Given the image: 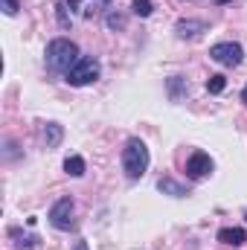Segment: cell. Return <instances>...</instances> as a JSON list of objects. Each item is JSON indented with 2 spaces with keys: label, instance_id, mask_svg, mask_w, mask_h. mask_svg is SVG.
I'll list each match as a JSON object with an SVG mask.
<instances>
[{
  "label": "cell",
  "instance_id": "6da1fadb",
  "mask_svg": "<svg viewBox=\"0 0 247 250\" xmlns=\"http://www.w3.org/2000/svg\"><path fill=\"white\" fill-rule=\"evenodd\" d=\"M148 163H151V154H148L145 143H143V140H137V137H131V140L125 143V148H123V169H125V175H128L131 181H140V178L148 172Z\"/></svg>",
  "mask_w": 247,
  "mask_h": 250
},
{
  "label": "cell",
  "instance_id": "7a4b0ae2",
  "mask_svg": "<svg viewBox=\"0 0 247 250\" xmlns=\"http://www.w3.org/2000/svg\"><path fill=\"white\" fill-rule=\"evenodd\" d=\"M44 56H47V67L53 73H67L73 64L79 62V47L73 41H67V38H56V41L47 44Z\"/></svg>",
  "mask_w": 247,
  "mask_h": 250
},
{
  "label": "cell",
  "instance_id": "3957f363",
  "mask_svg": "<svg viewBox=\"0 0 247 250\" xmlns=\"http://www.w3.org/2000/svg\"><path fill=\"white\" fill-rule=\"evenodd\" d=\"M99 73H102V67H99V62L93 56H79V62L64 73V79L73 87H84V84H93L99 79Z\"/></svg>",
  "mask_w": 247,
  "mask_h": 250
},
{
  "label": "cell",
  "instance_id": "277c9868",
  "mask_svg": "<svg viewBox=\"0 0 247 250\" xmlns=\"http://www.w3.org/2000/svg\"><path fill=\"white\" fill-rule=\"evenodd\" d=\"M209 59L218 62L221 67H239L242 59H245V50L236 41H221V44H212L209 47Z\"/></svg>",
  "mask_w": 247,
  "mask_h": 250
},
{
  "label": "cell",
  "instance_id": "5b68a950",
  "mask_svg": "<svg viewBox=\"0 0 247 250\" xmlns=\"http://www.w3.org/2000/svg\"><path fill=\"white\" fill-rule=\"evenodd\" d=\"M73 212H76L73 198H59V201L50 207V224H53L56 230H73V227H76Z\"/></svg>",
  "mask_w": 247,
  "mask_h": 250
},
{
  "label": "cell",
  "instance_id": "8992f818",
  "mask_svg": "<svg viewBox=\"0 0 247 250\" xmlns=\"http://www.w3.org/2000/svg\"><path fill=\"white\" fill-rule=\"evenodd\" d=\"M212 172V157L206 151H192V157L186 160V178L189 181H204Z\"/></svg>",
  "mask_w": 247,
  "mask_h": 250
},
{
  "label": "cell",
  "instance_id": "52a82bcc",
  "mask_svg": "<svg viewBox=\"0 0 247 250\" xmlns=\"http://www.w3.org/2000/svg\"><path fill=\"white\" fill-rule=\"evenodd\" d=\"M218 242L227 248H242L247 242V233L242 227H224V230H218Z\"/></svg>",
  "mask_w": 247,
  "mask_h": 250
},
{
  "label": "cell",
  "instance_id": "ba28073f",
  "mask_svg": "<svg viewBox=\"0 0 247 250\" xmlns=\"http://www.w3.org/2000/svg\"><path fill=\"white\" fill-rule=\"evenodd\" d=\"M175 32H178V38H198L201 32H206V23L204 21H178Z\"/></svg>",
  "mask_w": 247,
  "mask_h": 250
},
{
  "label": "cell",
  "instance_id": "9c48e42d",
  "mask_svg": "<svg viewBox=\"0 0 247 250\" xmlns=\"http://www.w3.org/2000/svg\"><path fill=\"white\" fill-rule=\"evenodd\" d=\"M157 189H160L163 195H172V198H186V195H189V189H186L184 184H178L175 178H160V181H157Z\"/></svg>",
  "mask_w": 247,
  "mask_h": 250
},
{
  "label": "cell",
  "instance_id": "30bf717a",
  "mask_svg": "<svg viewBox=\"0 0 247 250\" xmlns=\"http://www.w3.org/2000/svg\"><path fill=\"white\" fill-rule=\"evenodd\" d=\"M64 137V128L59 123H47L44 125V143H47V148H56L59 143H62Z\"/></svg>",
  "mask_w": 247,
  "mask_h": 250
},
{
  "label": "cell",
  "instance_id": "8fae6325",
  "mask_svg": "<svg viewBox=\"0 0 247 250\" xmlns=\"http://www.w3.org/2000/svg\"><path fill=\"white\" fill-rule=\"evenodd\" d=\"M84 169H87V166H84V157H79V154H73V157L64 160V172H67L70 178H82Z\"/></svg>",
  "mask_w": 247,
  "mask_h": 250
},
{
  "label": "cell",
  "instance_id": "7c38bea8",
  "mask_svg": "<svg viewBox=\"0 0 247 250\" xmlns=\"http://www.w3.org/2000/svg\"><path fill=\"white\" fill-rule=\"evenodd\" d=\"M9 236L15 239V250H35V236H21V230H12Z\"/></svg>",
  "mask_w": 247,
  "mask_h": 250
},
{
  "label": "cell",
  "instance_id": "4fadbf2b",
  "mask_svg": "<svg viewBox=\"0 0 247 250\" xmlns=\"http://www.w3.org/2000/svg\"><path fill=\"white\" fill-rule=\"evenodd\" d=\"M184 93H186V79L172 76V79H169V96H172V102H178Z\"/></svg>",
  "mask_w": 247,
  "mask_h": 250
},
{
  "label": "cell",
  "instance_id": "5bb4252c",
  "mask_svg": "<svg viewBox=\"0 0 247 250\" xmlns=\"http://www.w3.org/2000/svg\"><path fill=\"white\" fill-rule=\"evenodd\" d=\"M224 87H227V79H224L221 73H215V76L206 79V90H209V93H221Z\"/></svg>",
  "mask_w": 247,
  "mask_h": 250
},
{
  "label": "cell",
  "instance_id": "9a60e30c",
  "mask_svg": "<svg viewBox=\"0 0 247 250\" xmlns=\"http://www.w3.org/2000/svg\"><path fill=\"white\" fill-rule=\"evenodd\" d=\"M131 9H134V15H140V18H148V15L154 12V3H151V0H134Z\"/></svg>",
  "mask_w": 247,
  "mask_h": 250
},
{
  "label": "cell",
  "instance_id": "2e32d148",
  "mask_svg": "<svg viewBox=\"0 0 247 250\" xmlns=\"http://www.w3.org/2000/svg\"><path fill=\"white\" fill-rule=\"evenodd\" d=\"M108 26H111V29H123V26H125L123 15H117V12H111V15H108Z\"/></svg>",
  "mask_w": 247,
  "mask_h": 250
},
{
  "label": "cell",
  "instance_id": "e0dca14e",
  "mask_svg": "<svg viewBox=\"0 0 247 250\" xmlns=\"http://www.w3.org/2000/svg\"><path fill=\"white\" fill-rule=\"evenodd\" d=\"M18 9H21L18 0H3V12H6V15H18Z\"/></svg>",
  "mask_w": 247,
  "mask_h": 250
},
{
  "label": "cell",
  "instance_id": "ac0fdd59",
  "mask_svg": "<svg viewBox=\"0 0 247 250\" xmlns=\"http://www.w3.org/2000/svg\"><path fill=\"white\" fill-rule=\"evenodd\" d=\"M64 6H70V9H79L82 6V0H62Z\"/></svg>",
  "mask_w": 247,
  "mask_h": 250
},
{
  "label": "cell",
  "instance_id": "d6986e66",
  "mask_svg": "<svg viewBox=\"0 0 247 250\" xmlns=\"http://www.w3.org/2000/svg\"><path fill=\"white\" fill-rule=\"evenodd\" d=\"M76 250H90V248H87V242H79V245H76Z\"/></svg>",
  "mask_w": 247,
  "mask_h": 250
},
{
  "label": "cell",
  "instance_id": "ffe728a7",
  "mask_svg": "<svg viewBox=\"0 0 247 250\" xmlns=\"http://www.w3.org/2000/svg\"><path fill=\"white\" fill-rule=\"evenodd\" d=\"M242 102L247 105V84H245V90H242Z\"/></svg>",
  "mask_w": 247,
  "mask_h": 250
},
{
  "label": "cell",
  "instance_id": "44dd1931",
  "mask_svg": "<svg viewBox=\"0 0 247 250\" xmlns=\"http://www.w3.org/2000/svg\"><path fill=\"white\" fill-rule=\"evenodd\" d=\"M212 3H218V6H224V3H233V0H212Z\"/></svg>",
  "mask_w": 247,
  "mask_h": 250
},
{
  "label": "cell",
  "instance_id": "7402d4cb",
  "mask_svg": "<svg viewBox=\"0 0 247 250\" xmlns=\"http://www.w3.org/2000/svg\"><path fill=\"white\" fill-rule=\"evenodd\" d=\"M99 3H111V0H99Z\"/></svg>",
  "mask_w": 247,
  "mask_h": 250
},
{
  "label": "cell",
  "instance_id": "603a6c76",
  "mask_svg": "<svg viewBox=\"0 0 247 250\" xmlns=\"http://www.w3.org/2000/svg\"><path fill=\"white\" fill-rule=\"evenodd\" d=\"M245 218H247V209H245Z\"/></svg>",
  "mask_w": 247,
  "mask_h": 250
}]
</instances>
